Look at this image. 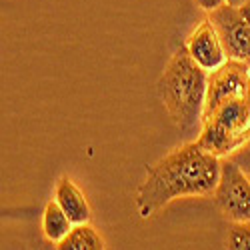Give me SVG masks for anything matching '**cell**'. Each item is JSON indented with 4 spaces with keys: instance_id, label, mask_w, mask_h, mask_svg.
Masks as SVG:
<instances>
[{
    "instance_id": "12",
    "label": "cell",
    "mask_w": 250,
    "mask_h": 250,
    "mask_svg": "<svg viewBox=\"0 0 250 250\" xmlns=\"http://www.w3.org/2000/svg\"><path fill=\"white\" fill-rule=\"evenodd\" d=\"M194 4L204 12H212V10H216L218 6L224 4V0H194Z\"/></svg>"
},
{
    "instance_id": "10",
    "label": "cell",
    "mask_w": 250,
    "mask_h": 250,
    "mask_svg": "<svg viewBox=\"0 0 250 250\" xmlns=\"http://www.w3.org/2000/svg\"><path fill=\"white\" fill-rule=\"evenodd\" d=\"M226 246L230 250H250V220L248 222H230Z\"/></svg>"
},
{
    "instance_id": "3",
    "label": "cell",
    "mask_w": 250,
    "mask_h": 250,
    "mask_svg": "<svg viewBox=\"0 0 250 250\" xmlns=\"http://www.w3.org/2000/svg\"><path fill=\"white\" fill-rule=\"evenodd\" d=\"M250 140V90L202 114L196 142L218 158H228Z\"/></svg>"
},
{
    "instance_id": "2",
    "label": "cell",
    "mask_w": 250,
    "mask_h": 250,
    "mask_svg": "<svg viewBox=\"0 0 250 250\" xmlns=\"http://www.w3.org/2000/svg\"><path fill=\"white\" fill-rule=\"evenodd\" d=\"M206 88L208 72L196 64L186 46H180L158 78L160 102L180 132L200 130Z\"/></svg>"
},
{
    "instance_id": "6",
    "label": "cell",
    "mask_w": 250,
    "mask_h": 250,
    "mask_svg": "<svg viewBox=\"0 0 250 250\" xmlns=\"http://www.w3.org/2000/svg\"><path fill=\"white\" fill-rule=\"evenodd\" d=\"M186 50L194 58L198 66H202L206 72H212L220 68L228 60L224 42L216 30V26L210 22V18H204L200 24L186 38Z\"/></svg>"
},
{
    "instance_id": "11",
    "label": "cell",
    "mask_w": 250,
    "mask_h": 250,
    "mask_svg": "<svg viewBox=\"0 0 250 250\" xmlns=\"http://www.w3.org/2000/svg\"><path fill=\"white\" fill-rule=\"evenodd\" d=\"M228 158H232L238 166H240V170L246 174V178L250 180V140L244 144L242 148H238L234 154H230Z\"/></svg>"
},
{
    "instance_id": "13",
    "label": "cell",
    "mask_w": 250,
    "mask_h": 250,
    "mask_svg": "<svg viewBox=\"0 0 250 250\" xmlns=\"http://www.w3.org/2000/svg\"><path fill=\"white\" fill-rule=\"evenodd\" d=\"M250 0H224V4H230V6H244Z\"/></svg>"
},
{
    "instance_id": "5",
    "label": "cell",
    "mask_w": 250,
    "mask_h": 250,
    "mask_svg": "<svg viewBox=\"0 0 250 250\" xmlns=\"http://www.w3.org/2000/svg\"><path fill=\"white\" fill-rule=\"evenodd\" d=\"M208 18L218 30L228 58L250 64V2L244 6L222 4L208 12Z\"/></svg>"
},
{
    "instance_id": "7",
    "label": "cell",
    "mask_w": 250,
    "mask_h": 250,
    "mask_svg": "<svg viewBox=\"0 0 250 250\" xmlns=\"http://www.w3.org/2000/svg\"><path fill=\"white\" fill-rule=\"evenodd\" d=\"M54 200L60 204V208L68 214V218L74 224L88 222L90 216H92L86 194L82 192L76 186V182L70 180L68 176H60L56 180V184H54Z\"/></svg>"
},
{
    "instance_id": "8",
    "label": "cell",
    "mask_w": 250,
    "mask_h": 250,
    "mask_svg": "<svg viewBox=\"0 0 250 250\" xmlns=\"http://www.w3.org/2000/svg\"><path fill=\"white\" fill-rule=\"evenodd\" d=\"M72 226H74V222L68 218V214L62 210L56 200H50L44 206V212H42V232H44L48 242L58 244L62 238H64L72 230Z\"/></svg>"
},
{
    "instance_id": "1",
    "label": "cell",
    "mask_w": 250,
    "mask_h": 250,
    "mask_svg": "<svg viewBox=\"0 0 250 250\" xmlns=\"http://www.w3.org/2000/svg\"><path fill=\"white\" fill-rule=\"evenodd\" d=\"M222 158L204 150L200 144L186 142L148 166L146 176L134 192L140 218H152L178 198L210 196L220 180Z\"/></svg>"
},
{
    "instance_id": "4",
    "label": "cell",
    "mask_w": 250,
    "mask_h": 250,
    "mask_svg": "<svg viewBox=\"0 0 250 250\" xmlns=\"http://www.w3.org/2000/svg\"><path fill=\"white\" fill-rule=\"evenodd\" d=\"M222 216L230 222L250 220V180L232 158H224L220 166V180L212 192Z\"/></svg>"
},
{
    "instance_id": "9",
    "label": "cell",
    "mask_w": 250,
    "mask_h": 250,
    "mask_svg": "<svg viewBox=\"0 0 250 250\" xmlns=\"http://www.w3.org/2000/svg\"><path fill=\"white\" fill-rule=\"evenodd\" d=\"M58 250H102L104 240L88 222L74 224L72 230L56 244Z\"/></svg>"
}]
</instances>
